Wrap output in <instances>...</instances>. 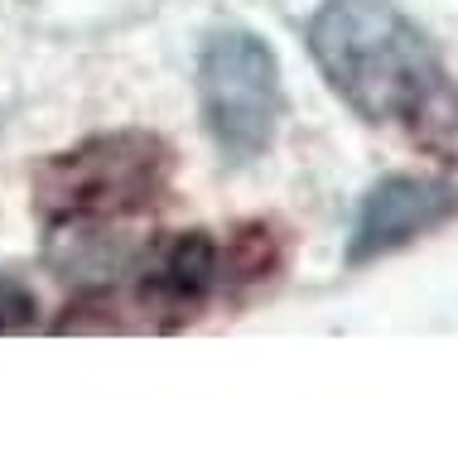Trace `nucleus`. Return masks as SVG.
<instances>
[{"label":"nucleus","mask_w":458,"mask_h":458,"mask_svg":"<svg viewBox=\"0 0 458 458\" xmlns=\"http://www.w3.org/2000/svg\"><path fill=\"white\" fill-rule=\"evenodd\" d=\"M309 54L348 111L371 126H405L429 155L458 159V82L401 5L324 0L309 20Z\"/></svg>","instance_id":"1"},{"label":"nucleus","mask_w":458,"mask_h":458,"mask_svg":"<svg viewBox=\"0 0 458 458\" xmlns=\"http://www.w3.org/2000/svg\"><path fill=\"white\" fill-rule=\"evenodd\" d=\"M174 183V150L150 131H102L48 155L30 174L34 213L48 232H102L155 213Z\"/></svg>","instance_id":"2"},{"label":"nucleus","mask_w":458,"mask_h":458,"mask_svg":"<svg viewBox=\"0 0 458 458\" xmlns=\"http://www.w3.org/2000/svg\"><path fill=\"white\" fill-rule=\"evenodd\" d=\"M217 290L222 242L213 232H169L131 270V284L78 294L54 318V333H179L203 314Z\"/></svg>","instance_id":"3"},{"label":"nucleus","mask_w":458,"mask_h":458,"mask_svg":"<svg viewBox=\"0 0 458 458\" xmlns=\"http://www.w3.org/2000/svg\"><path fill=\"white\" fill-rule=\"evenodd\" d=\"M198 116L227 165H251L276 145L284 116L280 58L256 30L227 24L198 48Z\"/></svg>","instance_id":"4"},{"label":"nucleus","mask_w":458,"mask_h":458,"mask_svg":"<svg viewBox=\"0 0 458 458\" xmlns=\"http://www.w3.org/2000/svg\"><path fill=\"white\" fill-rule=\"evenodd\" d=\"M458 217V183L435 174H386L367 189L357 203V222L348 237V270H362L371 261L415 246L420 237L449 227Z\"/></svg>","instance_id":"5"},{"label":"nucleus","mask_w":458,"mask_h":458,"mask_svg":"<svg viewBox=\"0 0 458 458\" xmlns=\"http://www.w3.org/2000/svg\"><path fill=\"white\" fill-rule=\"evenodd\" d=\"M284 270V237L276 222H242L222 242V290L270 284Z\"/></svg>","instance_id":"6"},{"label":"nucleus","mask_w":458,"mask_h":458,"mask_svg":"<svg viewBox=\"0 0 458 458\" xmlns=\"http://www.w3.org/2000/svg\"><path fill=\"white\" fill-rule=\"evenodd\" d=\"M39 324V294L30 290L20 276L0 270V338H15Z\"/></svg>","instance_id":"7"}]
</instances>
